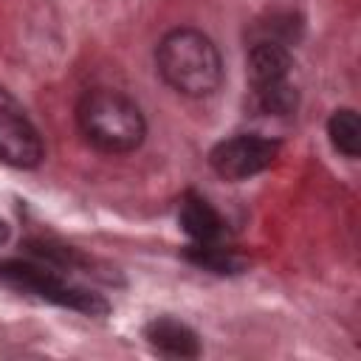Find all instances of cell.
<instances>
[{
    "instance_id": "cell-1",
    "label": "cell",
    "mask_w": 361,
    "mask_h": 361,
    "mask_svg": "<svg viewBox=\"0 0 361 361\" xmlns=\"http://www.w3.org/2000/svg\"><path fill=\"white\" fill-rule=\"evenodd\" d=\"M161 79L186 99H206L223 85V56L214 39L197 28H172L155 45Z\"/></svg>"
},
{
    "instance_id": "cell-2",
    "label": "cell",
    "mask_w": 361,
    "mask_h": 361,
    "mask_svg": "<svg viewBox=\"0 0 361 361\" xmlns=\"http://www.w3.org/2000/svg\"><path fill=\"white\" fill-rule=\"evenodd\" d=\"M82 138L107 155L135 152L147 138V118L135 99L113 87H90L76 102Z\"/></svg>"
},
{
    "instance_id": "cell-3",
    "label": "cell",
    "mask_w": 361,
    "mask_h": 361,
    "mask_svg": "<svg viewBox=\"0 0 361 361\" xmlns=\"http://www.w3.org/2000/svg\"><path fill=\"white\" fill-rule=\"evenodd\" d=\"M0 282L11 285V288H17L28 296H37L42 302L76 310L82 316H104L110 310V302L102 293L73 282L68 276V271H62L51 262H42L37 257H31V259H3L0 262Z\"/></svg>"
},
{
    "instance_id": "cell-4",
    "label": "cell",
    "mask_w": 361,
    "mask_h": 361,
    "mask_svg": "<svg viewBox=\"0 0 361 361\" xmlns=\"http://www.w3.org/2000/svg\"><path fill=\"white\" fill-rule=\"evenodd\" d=\"M279 158V141L259 135V133H240L231 138H223L212 147L209 152V166L231 183L248 180L265 169H271V164Z\"/></svg>"
},
{
    "instance_id": "cell-5",
    "label": "cell",
    "mask_w": 361,
    "mask_h": 361,
    "mask_svg": "<svg viewBox=\"0 0 361 361\" xmlns=\"http://www.w3.org/2000/svg\"><path fill=\"white\" fill-rule=\"evenodd\" d=\"M45 158L39 130L28 118L25 107L0 87V164L17 169H34Z\"/></svg>"
},
{
    "instance_id": "cell-6",
    "label": "cell",
    "mask_w": 361,
    "mask_h": 361,
    "mask_svg": "<svg viewBox=\"0 0 361 361\" xmlns=\"http://www.w3.org/2000/svg\"><path fill=\"white\" fill-rule=\"evenodd\" d=\"M248 85L251 93H262L271 87H279L285 82H290V71H293V54L288 42L279 39H268V37H254L248 56Z\"/></svg>"
},
{
    "instance_id": "cell-7",
    "label": "cell",
    "mask_w": 361,
    "mask_h": 361,
    "mask_svg": "<svg viewBox=\"0 0 361 361\" xmlns=\"http://www.w3.org/2000/svg\"><path fill=\"white\" fill-rule=\"evenodd\" d=\"M178 223L192 243H223L226 240L223 214L214 209V203L206 195L195 189L183 192L180 206H178Z\"/></svg>"
},
{
    "instance_id": "cell-8",
    "label": "cell",
    "mask_w": 361,
    "mask_h": 361,
    "mask_svg": "<svg viewBox=\"0 0 361 361\" xmlns=\"http://www.w3.org/2000/svg\"><path fill=\"white\" fill-rule=\"evenodd\" d=\"M144 338L147 344L169 358H197L200 355V336L183 324L180 319L172 316H155L152 322L144 324Z\"/></svg>"
},
{
    "instance_id": "cell-9",
    "label": "cell",
    "mask_w": 361,
    "mask_h": 361,
    "mask_svg": "<svg viewBox=\"0 0 361 361\" xmlns=\"http://www.w3.org/2000/svg\"><path fill=\"white\" fill-rule=\"evenodd\" d=\"M186 259L212 274H243L248 265L245 257L226 243H189Z\"/></svg>"
},
{
    "instance_id": "cell-10",
    "label": "cell",
    "mask_w": 361,
    "mask_h": 361,
    "mask_svg": "<svg viewBox=\"0 0 361 361\" xmlns=\"http://www.w3.org/2000/svg\"><path fill=\"white\" fill-rule=\"evenodd\" d=\"M327 135L336 152L355 161L361 152V118L353 107H338L327 118Z\"/></svg>"
},
{
    "instance_id": "cell-11",
    "label": "cell",
    "mask_w": 361,
    "mask_h": 361,
    "mask_svg": "<svg viewBox=\"0 0 361 361\" xmlns=\"http://www.w3.org/2000/svg\"><path fill=\"white\" fill-rule=\"evenodd\" d=\"M8 234H11V231H8V226L0 220V245H6V243H8Z\"/></svg>"
}]
</instances>
